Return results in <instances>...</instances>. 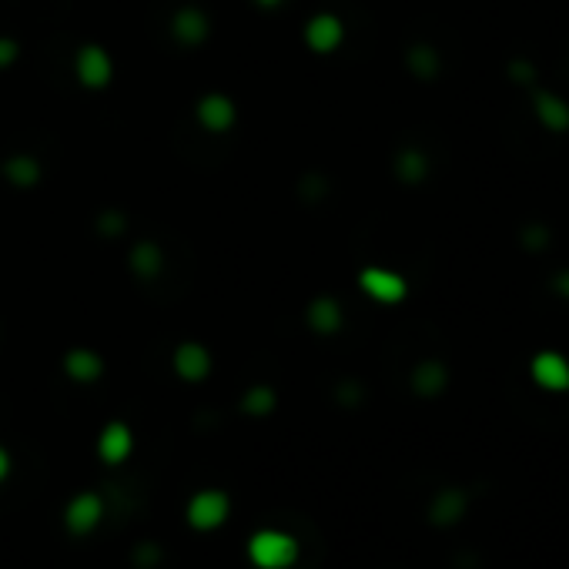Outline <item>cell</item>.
Wrapping results in <instances>:
<instances>
[{"instance_id": "obj_13", "label": "cell", "mask_w": 569, "mask_h": 569, "mask_svg": "<svg viewBox=\"0 0 569 569\" xmlns=\"http://www.w3.org/2000/svg\"><path fill=\"white\" fill-rule=\"evenodd\" d=\"M128 265L138 282H158L161 272H165V248L151 238L134 241L128 252Z\"/></svg>"}, {"instance_id": "obj_19", "label": "cell", "mask_w": 569, "mask_h": 569, "mask_svg": "<svg viewBox=\"0 0 569 569\" xmlns=\"http://www.w3.org/2000/svg\"><path fill=\"white\" fill-rule=\"evenodd\" d=\"M405 67H409V74L419 77V81H432L442 67V57L432 44H412L409 51H405Z\"/></svg>"}, {"instance_id": "obj_26", "label": "cell", "mask_w": 569, "mask_h": 569, "mask_svg": "<svg viewBox=\"0 0 569 569\" xmlns=\"http://www.w3.org/2000/svg\"><path fill=\"white\" fill-rule=\"evenodd\" d=\"M134 559H138V563H158V549H154V546H141V553L134 556Z\"/></svg>"}, {"instance_id": "obj_9", "label": "cell", "mask_w": 569, "mask_h": 569, "mask_svg": "<svg viewBox=\"0 0 569 569\" xmlns=\"http://www.w3.org/2000/svg\"><path fill=\"white\" fill-rule=\"evenodd\" d=\"M168 34H171V41L181 44V47H198L211 37V21L201 7L185 4V7H178L175 17H171Z\"/></svg>"}, {"instance_id": "obj_11", "label": "cell", "mask_w": 569, "mask_h": 569, "mask_svg": "<svg viewBox=\"0 0 569 569\" xmlns=\"http://www.w3.org/2000/svg\"><path fill=\"white\" fill-rule=\"evenodd\" d=\"M305 325L315 335H335L345 325V308L335 295H315L305 305Z\"/></svg>"}, {"instance_id": "obj_4", "label": "cell", "mask_w": 569, "mask_h": 569, "mask_svg": "<svg viewBox=\"0 0 569 569\" xmlns=\"http://www.w3.org/2000/svg\"><path fill=\"white\" fill-rule=\"evenodd\" d=\"M195 121L205 134H228L238 124V104L225 91H208L195 101Z\"/></svg>"}, {"instance_id": "obj_7", "label": "cell", "mask_w": 569, "mask_h": 569, "mask_svg": "<svg viewBox=\"0 0 569 569\" xmlns=\"http://www.w3.org/2000/svg\"><path fill=\"white\" fill-rule=\"evenodd\" d=\"M171 369L181 382H205L211 369H215V359H211V349L195 339H185L175 345L171 352Z\"/></svg>"}, {"instance_id": "obj_27", "label": "cell", "mask_w": 569, "mask_h": 569, "mask_svg": "<svg viewBox=\"0 0 569 569\" xmlns=\"http://www.w3.org/2000/svg\"><path fill=\"white\" fill-rule=\"evenodd\" d=\"M255 4L262 7V11H278V7L288 4V0H255Z\"/></svg>"}, {"instance_id": "obj_8", "label": "cell", "mask_w": 569, "mask_h": 569, "mask_svg": "<svg viewBox=\"0 0 569 569\" xmlns=\"http://www.w3.org/2000/svg\"><path fill=\"white\" fill-rule=\"evenodd\" d=\"M529 379L543 392H569V359L553 349L536 352L529 362Z\"/></svg>"}, {"instance_id": "obj_5", "label": "cell", "mask_w": 569, "mask_h": 569, "mask_svg": "<svg viewBox=\"0 0 569 569\" xmlns=\"http://www.w3.org/2000/svg\"><path fill=\"white\" fill-rule=\"evenodd\" d=\"M302 41L315 57H329L345 44V24L339 14L332 11H318L315 17H308L302 27Z\"/></svg>"}, {"instance_id": "obj_3", "label": "cell", "mask_w": 569, "mask_h": 569, "mask_svg": "<svg viewBox=\"0 0 569 569\" xmlns=\"http://www.w3.org/2000/svg\"><path fill=\"white\" fill-rule=\"evenodd\" d=\"M355 285L375 305H402L409 298V278L385 265H365L359 278H355Z\"/></svg>"}, {"instance_id": "obj_21", "label": "cell", "mask_w": 569, "mask_h": 569, "mask_svg": "<svg viewBox=\"0 0 569 569\" xmlns=\"http://www.w3.org/2000/svg\"><path fill=\"white\" fill-rule=\"evenodd\" d=\"M275 405H278V395L272 385H252V389L241 395V412H245V416H255V419L272 416Z\"/></svg>"}, {"instance_id": "obj_22", "label": "cell", "mask_w": 569, "mask_h": 569, "mask_svg": "<svg viewBox=\"0 0 569 569\" xmlns=\"http://www.w3.org/2000/svg\"><path fill=\"white\" fill-rule=\"evenodd\" d=\"M17 57H21V44H17L11 34H0V71L14 67Z\"/></svg>"}, {"instance_id": "obj_12", "label": "cell", "mask_w": 569, "mask_h": 569, "mask_svg": "<svg viewBox=\"0 0 569 569\" xmlns=\"http://www.w3.org/2000/svg\"><path fill=\"white\" fill-rule=\"evenodd\" d=\"M61 369H64V375L71 382L91 385V382H98L101 375H104V359H101V352L88 349V345H74V349L64 352Z\"/></svg>"}, {"instance_id": "obj_10", "label": "cell", "mask_w": 569, "mask_h": 569, "mask_svg": "<svg viewBox=\"0 0 569 569\" xmlns=\"http://www.w3.org/2000/svg\"><path fill=\"white\" fill-rule=\"evenodd\" d=\"M104 519V499L98 493H81L74 496L64 509V526L74 536H88L101 526Z\"/></svg>"}, {"instance_id": "obj_2", "label": "cell", "mask_w": 569, "mask_h": 569, "mask_svg": "<svg viewBox=\"0 0 569 569\" xmlns=\"http://www.w3.org/2000/svg\"><path fill=\"white\" fill-rule=\"evenodd\" d=\"M74 77H77V84L91 94L108 91L111 81H114V57H111L108 47L98 44V41H88V44L77 47L74 51Z\"/></svg>"}, {"instance_id": "obj_25", "label": "cell", "mask_w": 569, "mask_h": 569, "mask_svg": "<svg viewBox=\"0 0 569 569\" xmlns=\"http://www.w3.org/2000/svg\"><path fill=\"white\" fill-rule=\"evenodd\" d=\"M11 466H14V462H11V452H7L4 446H0V482H4L7 476H11Z\"/></svg>"}, {"instance_id": "obj_6", "label": "cell", "mask_w": 569, "mask_h": 569, "mask_svg": "<svg viewBox=\"0 0 569 569\" xmlns=\"http://www.w3.org/2000/svg\"><path fill=\"white\" fill-rule=\"evenodd\" d=\"M228 513H231V499L228 493H221V489H201L188 503V523L195 526L198 533H211V529L225 526Z\"/></svg>"}, {"instance_id": "obj_14", "label": "cell", "mask_w": 569, "mask_h": 569, "mask_svg": "<svg viewBox=\"0 0 569 569\" xmlns=\"http://www.w3.org/2000/svg\"><path fill=\"white\" fill-rule=\"evenodd\" d=\"M533 114H536L539 128H546L549 134H566L569 131V104L553 91L533 88Z\"/></svg>"}, {"instance_id": "obj_15", "label": "cell", "mask_w": 569, "mask_h": 569, "mask_svg": "<svg viewBox=\"0 0 569 569\" xmlns=\"http://www.w3.org/2000/svg\"><path fill=\"white\" fill-rule=\"evenodd\" d=\"M131 452H134V432L128 422H108L98 436V456L108 466H121V462H128Z\"/></svg>"}, {"instance_id": "obj_24", "label": "cell", "mask_w": 569, "mask_h": 569, "mask_svg": "<svg viewBox=\"0 0 569 569\" xmlns=\"http://www.w3.org/2000/svg\"><path fill=\"white\" fill-rule=\"evenodd\" d=\"M553 288L559 292V298H566V302H569V268H563V272L553 278Z\"/></svg>"}, {"instance_id": "obj_23", "label": "cell", "mask_w": 569, "mask_h": 569, "mask_svg": "<svg viewBox=\"0 0 569 569\" xmlns=\"http://www.w3.org/2000/svg\"><path fill=\"white\" fill-rule=\"evenodd\" d=\"M509 71H513L516 84H526V88H536V67L529 64V61H523V57H519V61H513V64H509Z\"/></svg>"}, {"instance_id": "obj_17", "label": "cell", "mask_w": 569, "mask_h": 569, "mask_svg": "<svg viewBox=\"0 0 569 569\" xmlns=\"http://www.w3.org/2000/svg\"><path fill=\"white\" fill-rule=\"evenodd\" d=\"M392 171H395V178H399L402 185H422V181L429 178V171H432L429 154L419 151V148H402L399 154H395Z\"/></svg>"}, {"instance_id": "obj_1", "label": "cell", "mask_w": 569, "mask_h": 569, "mask_svg": "<svg viewBox=\"0 0 569 569\" xmlns=\"http://www.w3.org/2000/svg\"><path fill=\"white\" fill-rule=\"evenodd\" d=\"M248 559L258 569H288L298 563V539L282 529H258L248 539Z\"/></svg>"}, {"instance_id": "obj_18", "label": "cell", "mask_w": 569, "mask_h": 569, "mask_svg": "<svg viewBox=\"0 0 569 569\" xmlns=\"http://www.w3.org/2000/svg\"><path fill=\"white\" fill-rule=\"evenodd\" d=\"M446 382H449L446 365L436 362V359H426V362H419L416 369H412V389H416L419 395H426V399L439 395L442 389H446Z\"/></svg>"}, {"instance_id": "obj_20", "label": "cell", "mask_w": 569, "mask_h": 569, "mask_svg": "<svg viewBox=\"0 0 569 569\" xmlns=\"http://www.w3.org/2000/svg\"><path fill=\"white\" fill-rule=\"evenodd\" d=\"M462 513H466V493H459V489H442V493L432 499V509H429L432 523L439 526H452Z\"/></svg>"}, {"instance_id": "obj_16", "label": "cell", "mask_w": 569, "mask_h": 569, "mask_svg": "<svg viewBox=\"0 0 569 569\" xmlns=\"http://www.w3.org/2000/svg\"><path fill=\"white\" fill-rule=\"evenodd\" d=\"M0 175H4L7 185L21 188V191H31L41 185V161L34 158V154H11V158H4V165H0Z\"/></svg>"}]
</instances>
